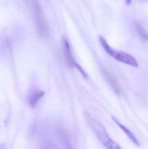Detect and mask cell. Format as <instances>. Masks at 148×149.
I'll return each instance as SVG.
<instances>
[{
	"mask_svg": "<svg viewBox=\"0 0 148 149\" xmlns=\"http://www.w3.org/2000/svg\"><path fill=\"white\" fill-rule=\"evenodd\" d=\"M85 118L90 126L91 129L95 134L96 137L99 141L102 143V145L108 149H120L121 147L117 144L109 135L108 132L106 131V127L94 117H92L90 113H85Z\"/></svg>",
	"mask_w": 148,
	"mask_h": 149,
	"instance_id": "1",
	"label": "cell"
},
{
	"mask_svg": "<svg viewBox=\"0 0 148 149\" xmlns=\"http://www.w3.org/2000/svg\"><path fill=\"white\" fill-rule=\"evenodd\" d=\"M99 43H100L102 48L104 49V51L108 55H110L114 59H116L117 61H120L121 63H124V64H126L128 65L134 66V67L139 66L138 61L136 60V58L133 56H132L129 53H126L123 51L115 50L114 48L110 46V45L107 43V41L101 36L99 37Z\"/></svg>",
	"mask_w": 148,
	"mask_h": 149,
	"instance_id": "2",
	"label": "cell"
},
{
	"mask_svg": "<svg viewBox=\"0 0 148 149\" xmlns=\"http://www.w3.org/2000/svg\"><path fill=\"white\" fill-rule=\"evenodd\" d=\"M26 1L28 2V3L30 4V7L31 8V10L33 12L35 22H36L38 31L42 35L47 36L48 28H47V24H46V22L44 20V15L42 13V10H41L39 4L38 3V2L36 0H26Z\"/></svg>",
	"mask_w": 148,
	"mask_h": 149,
	"instance_id": "3",
	"label": "cell"
},
{
	"mask_svg": "<svg viewBox=\"0 0 148 149\" xmlns=\"http://www.w3.org/2000/svg\"><path fill=\"white\" fill-rule=\"evenodd\" d=\"M62 42H63V48H64V52H65V58H66V61L68 63V65L70 66H73L75 67L76 69H78L79 71V72L85 77L86 78L87 75L85 73V72L83 70V68L76 62L72 53V49H71V46L68 43V40L65 38H63L62 39Z\"/></svg>",
	"mask_w": 148,
	"mask_h": 149,
	"instance_id": "4",
	"label": "cell"
},
{
	"mask_svg": "<svg viewBox=\"0 0 148 149\" xmlns=\"http://www.w3.org/2000/svg\"><path fill=\"white\" fill-rule=\"evenodd\" d=\"M44 92L43 91H40V90H34V91H31L29 95H28V103H29V106L31 107V108H35L37 104L38 103V101L44 97Z\"/></svg>",
	"mask_w": 148,
	"mask_h": 149,
	"instance_id": "5",
	"label": "cell"
},
{
	"mask_svg": "<svg viewBox=\"0 0 148 149\" xmlns=\"http://www.w3.org/2000/svg\"><path fill=\"white\" fill-rule=\"evenodd\" d=\"M112 119H113V120L117 124V126H118V127H120V129H121V130H122V131L126 134V136L129 138V140H130V141H133L136 146H140V143H139V141H138V140H137L136 136L134 135V134H133L131 130H129V129H128L126 127H125L123 124H121V123H120L118 120H116L114 117H112Z\"/></svg>",
	"mask_w": 148,
	"mask_h": 149,
	"instance_id": "6",
	"label": "cell"
},
{
	"mask_svg": "<svg viewBox=\"0 0 148 149\" xmlns=\"http://www.w3.org/2000/svg\"><path fill=\"white\" fill-rule=\"evenodd\" d=\"M136 29H137V31H138V32H139L140 38H141L143 40L147 41L148 33L147 32V31L144 29V27H143L140 24H138V23H137V24H136Z\"/></svg>",
	"mask_w": 148,
	"mask_h": 149,
	"instance_id": "7",
	"label": "cell"
},
{
	"mask_svg": "<svg viewBox=\"0 0 148 149\" xmlns=\"http://www.w3.org/2000/svg\"><path fill=\"white\" fill-rule=\"evenodd\" d=\"M131 2H132V0H126V4H130V3H131Z\"/></svg>",
	"mask_w": 148,
	"mask_h": 149,
	"instance_id": "8",
	"label": "cell"
}]
</instances>
